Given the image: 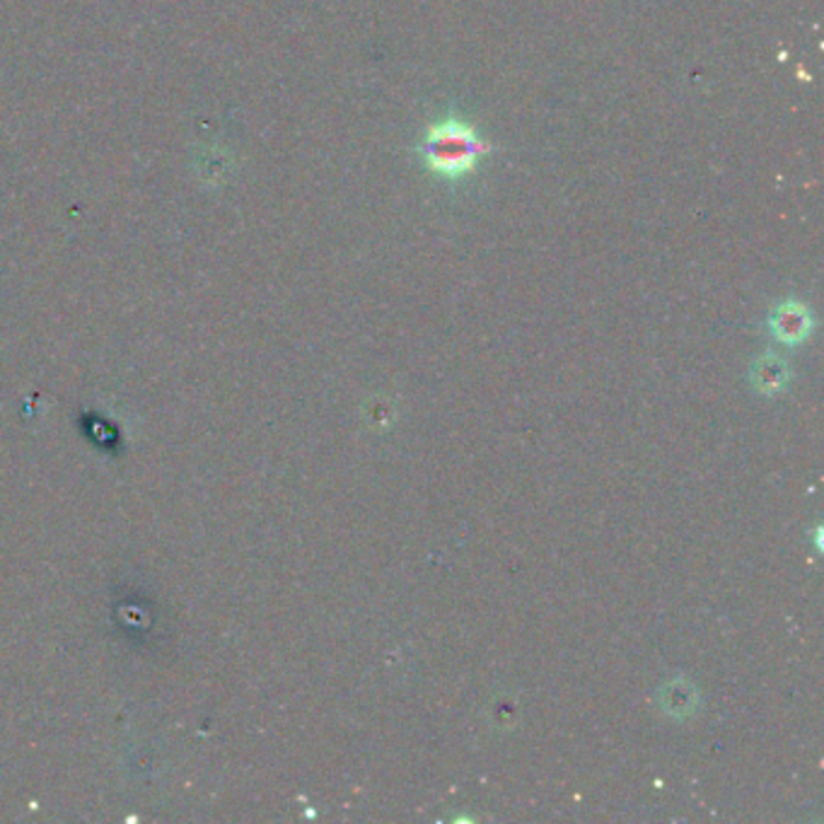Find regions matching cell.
Segmentation results:
<instances>
[{"instance_id":"obj_1","label":"cell","mask_w":824,"mask_h":824,"mask_svg":"<svg viewBox=\"0 0 824 824\" xmlns=\"http://www.w3.org/2000/svg\"><path fill=\"white\" fill-rule=\"evenodd\" d=\"M423 160L435 172L447 180H457L477 167L479 158L489 150L477 131L462 119H445L431 127L423 141Z\"/></svg>"},{"instance_id":"obj_2","label":"cell","mask_w":824,"mask_h":824,"mask_svg":"<svg viewBox=\"0 0 824 824\" xmlns=\"http://www.w3.org/2000/svg\"><path fill=\"white\" fill-rule=\"evenodd\" d=\"M769 329L785 346L803 344L813 332V315L803 303L785 300L769 317Z\"/></svg>"},{"instance_id":"obj_3","label":"cell","mask_w":824,"mask_h":824,"mask_svg":"<svg viewBox=\"0 0 824 824\" xmlns=\"http://www.w3.org/2000/svg\"><path fill=\"white\" fill-rule=\"evenodd\" d=\"M749 378H752V384L761 394H773L783 390L785 382H789V366H785L779 356L767 354L752 366Z\"/></svg>"},{"instance_id":"obj_4","label":"cell","mask_w":824,"mask_h":824,"mask_svg":"<svg viewBox=\"0 0 824 824\" xmlns=\"http://www.w3.org/2000/svg\"><path fill=\"white\" fill-rule=\"evenodd\" d=\"M663 706L665 711H670L672 716H686L692 714L694 706H696V692L694 686H690L686 682H682V686L672 684L670 690L663 692Z\"/></svg>"}]
</instances>
